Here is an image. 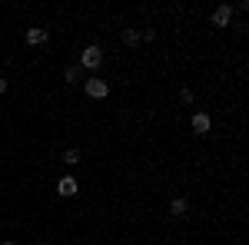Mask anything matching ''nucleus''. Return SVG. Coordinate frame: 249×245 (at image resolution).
<instances>
[{
    "label": "nucleus",
    "instance_id": "nucleus-11",
    "mask_svg": "<svg viewBox=\"0 0 249 245\" xmlns=\"http://www.w3.org/2000/svg\"><path fill=\"white\" fill-rule=\"evenodd\" d=\"M179 99H183V103H193L196 96H193V90H179Z\"/></svg>",
    "mask_w": 249,
    "mask_h": 245
},
{
    "label": "nucleus",
    "instance_id": "nucleus-2",
    "mask_svg": "<svg viewBox=\"0 0 249 245\" xmlns=\"http://www.w3.org/2000/svg\"><path fill=\"white\" fill-rule=\"evenodd\" d=\"M83 93L90 96V99H103V96L110 93V83H107V80H96V76H90V80H83Z\"/></svg>",
    "mask_w": 249,
    "mask_h": 245
},
{
    "label": "nucleus",
    "instance_id": "nucleus-9",
    "mask_svg": "<svg viewBox=\"0 0 249 245\" xmlns=\"http://www.w3.org/2000/svg\"><path fill=\"white\" fill-rule=\"evenodd\" d=\"M123 43H126V47H140V30L126 27V30H123Z\"/></svg>",
    "mask_w": 249,
    "mask_h": 245
},
{
    "label": "nucleus",
    "instance_id": "nucleus-12",
    "mask_svg": "<svg viewBox=\"0 0 249 245\" xmlns=\"http://www.w3.org/2000/svg\"><path fill=\"white\" fill-rule=\"evenodd\" d=\"M140 40H156V30H153V27H150V30H143V33H140Z\"/></svg>",
    "mask_w": 249,
    "mask_h": 245
},
{
    "label": "nucleus",
    "instance_id": "nucleus-14",
    "mask_svg": "<svg viewBox=\"0 0 249 245\" xmlns=\"http://www.w3.org/2000/svg\"><path fill=\"white\" fill-rule=\"evenodd\" d=\"M0 245H17V242H0Z\"/></svg>",
    "mask_w": 249,
    "mask_h": 245
},
{
    "label": "nucleus",
    "instance_id": "nucleus-1",
    "mask_svg": "<svg viewBox=\"0 0 249 245\" xmlns=\"http://www.w3.org/2000/svg\"><path fill=\"white\" fill-rule=\"evenodd\" d=\"M100 63H103V50H100V47H83V53H80V70H100Z\"/></svg>",
    "mask_w": 249,
    "mask_h": 245
},
{
    "label": "nucleus",
    "instance_id": "nucleus-7",
    "mask_svg": "<svg viewBox=\"0 0 249 245\" xmlns=\"http://www.w3.org/2000/svg\"><path fill=\"white\" fill-rule=\"evenodd\" d=\"M193 132H210V116L206 113H193Z\"/></svg>",
    "mask_w": 249,
    "mask_h": 245
},
{
    "label": "nucleus",
    "instance_id": "nucleus-8",
    "mask_svg": "<svg viewBox=\"0 0 249 245\" xmlns=\"http://www.w3.org/2000/svg\"><path fill=\"white\" fill-rule=\"evenodd\" d=\"M63 80H67L70 86H73V83H83V70H80V63H77V66H67V70H63Z\"/></svg>",
    "mask_w": 249,
    "mask_h": 245
},
{
    "label": "nucleus",
    "instance_id": "nucleus-13",
    "mask_svg": "<svg viewBox=\"0 0 249 245\" xmlns=\"http://www.w3.org/2000/svg\"><path fill=\"white\" fill-rule=\"evenodd\" d=\"M0 93H7V80L3 76H0Z\"/></svg>",
    "mask_w": 249,
    "mask_h": 245
},
{
    "label": "nucleus",
    "instance_id": "nucleus-4",
    "mask_svg": "<svg viewBox=\"0 0 249 245\" xmlns=\"http://www.w3.org/2000/svg\"><path fill=\"white\" fill-rule=\"evenodd\" d=\"M47 40H50L47 27H30V30H27V43H30V47H40V43H47Z\"/></svg>",
    "mask_w": 249,
    "mask_h": 245
},
{
    "label": "nucleus",
    "instance_id": "nucleus-6",
    "mask_svg": "<svg viewBox=\"0 0 249 245\" xmlns=\"http://www.w3.org/2000/svg\"><path fill=\"white\" fill-rule=\"evenodd\" d=\"M170 212L176 215V219H183V215H190V202L179 196V199H173V206H170Z\"/></svg>",
    "mask_w": 249,
    "mask_h": 245
},
{
    "label": "nucleus",
    "instance_id": "nucleus-5",
    "mask_svg": "<svg viewBox=\"0 0 249 245\" xmlns=\"http://www.w3.org/2000/svg\"><path fill=\"white\" fill-rule=\"evenodd\" d=\"M77 189H80V182L73 179V176H63V179L57 182V192H60V196H77Z\"/></svg>",
    "mask_w": 249,
    "mask_h": 245
},
{
    "label": "nucleus",
    "instance_id": "nucleus-10",
    "mask_svg": "<svg viewBox=\"0 0 249 245\" xmlns=\"http://www.w3.org/2000/svg\"><path fill=\"white\" fill-rule=\"evenodd\" d=\"M63 163H67V166H77V163H83L80 149H67V152H63Z\"/></svg>",
    "mask_w": 249,
    "mask_h": 245
},
{
    "label": "nucleus",
    "instance_id": "nucleus-3",
    "mask_svg": "<svg viewBox=\"0 0 249 245\" xmlns=\"http://www.w3.org/2000/svg\"><path fill=\"white\" fill-rule=\"evenodd\" d=\"M232 20V7L230 3H219L216 10H213V27H230Z\"/></svg>",
    "mask_w": 249,
    "mask_h": 245
}]
</instances>
